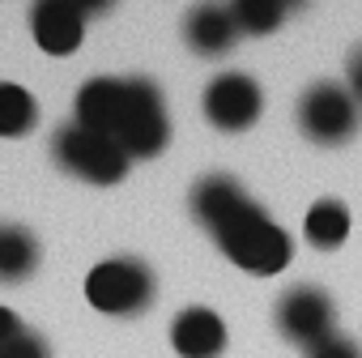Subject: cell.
<instances>
[{
	"label": "cell",
	"instance_id": "6da1fadb",
	"mask_svg": "<svg viewBox=\"0 0 362 358\" xmlns=\"http://www.w3.org/2000/svg\"><path fill=\"white\" fill-rule=\"evenodd\" d=\"M197 222L214 235V243L222 248V256L230 265H239L243 273L256 277H277L290 260H294V243L290 235L243 192L239 179L230 175H205L188 197Z\"/></svg>",
	"mask_w": 362,
	"mask_h": 358
},
{
	"label": "cell",
	"instance_id": "7a4b0ae2",
	"mask_svg": "<svg viewBox=\"0 0 362 358\" xmlns=\"http://www.w3.org/2000/svg\"><path fill=\"white\" fill-rule=\"evenodd\" d=\"M52 158L60 171H69L81 184H94V188H115L119 179L128 175V154L119 149L115 137L107 132H94V128H81L77 120L56 128L52 137Z\"/></svg>",
	"mask_w": 362,
	"mask_h": 358
},
{
	"label": "cell",
	"instance_id": "3957f363",
	"mask_svg": "<svg viewBox=\"0 0 362 358\" xmlns=\"http://www.w3.org/2000/svg\"><path fill=\"white\" fill-rule=\"evenodd\" d=\"M158 294V277L136 256H111L98 260L86 277V299L103 316H141Z\"/></svg>",
	"mask_w": 362,
	"mask_h": 358
},
{
	"label": "cell",
	"instance_id": "277c9868",
	"mask_svg": "<svg viewBox=\"0 0 362 358\" xmlns=\"http://www.w3.org/2000/svg\"><path fill=\"white\" fill-rule=\"evenodd\" d=\"M128 158H158L170 145V115L162 86L149 77H124V120L115 132Z\"/></svg>",
	"mask_w": 362,
	"mask_h": 358
},
{
	"label": "cell",
	"instance_id": "5b68a950",
	"mask_svg": "<svg viewBox=\"0 0 362 358\" xmlns=\"http://www.w3.org/2000/svg\"><path fill=\"white\" fill-rule=\"evenodd\" d=\"M294 120H298V132L315 145H345L354 141V132L362 128V107L354 103V94L337 81H311L303 94H298V107H294Z\"/></svg>",
	"mask_w": 362,
	"mask_h": 358
},
{
	"label": "cell",
	"instance_id": "8992f818",
	"mask_svg": "<svg viewBox=\"0 0 362 358\" xmlns=\"http://www.w3.org/2000/svg\"><path fill=\"white\" fill-rule=\"evenodd\" d=\"M273 320H277V333L290 345L311 350V345H320V341H328L337 333V303H332V294L324 286L303 282V286H290L277 299Z\"/></svg>",
	"mask_w": 362,
	"mask_h": 358
},
{
	"label": "cell",
	"instance_id": "52a82bcc",
	"mask_svg": "<svg viewBox=\"0 0 362 358\" xmlns=\"http://www.w3.org/2000/svg\"><path fill=\"white\" fill-rule=\"evenodd\" d=\"M201 111L218 132H247L264 111V90L252 73H222L205 86Z\"/></svg>",
	"mask_w": 362,
	"mask_h": 358
},
{
	"label": "cell",
	"instance_id": "ba28073f",
	"mask_svg": "<svg viewBox=\"0 0 362 358\" xmlns=\"http://www.w3.org/2000/svg\"><path fill=\"white\" fill-rule=\"evenodd\" d=\"M243 39L230 5L222 0H201L184 13V43L201 56V60H222L226 52H235V43Z\"/></svg>",
	"mask_w": 362,
	"mask_h": 358
},
{
	"label": "cell",
	"instance_id": "9c48e42d",
	"mask_svg": "<svg viewBox=\"0 0 362 358\" xmlns=\"http://www.w3.org/2000/svg\"><path fill=\"white\" fill-rule=\"evenodd\" d=\"M30 39L47 56H73L86 39V13L73 0H35L30 5Z\"/></svg>",
	"mask_w": 362,
	"mask_h": 358
},
{
	"label": "cell",
	"instance_id": "30bf717a",
	"mask_svg": "<svg viewBox=\"0 0 362 358\" xmlns=\"http://www.w3.org/2000/svg\"><path fill=\"white\" fill-rule=\"evenodd\" d=\"M170 345L179 358H222L226 354V320L214 307H184L170 320Z\"/></svg>",
	"mask_w": 362,
	"mask_h": 358
},
{
	"label": "cell",
	"instance_id": "8fae6325",
	"mask_svg": "<svg viewBox=\"0 0 362 358\" xmlns=\"http://www.w3.org/2000/svg\"><path fill=\"white\" fill-rule=\"evenodd\" d=\"M73 111H77V124L81 128H94V132L115 137L119 132V120H124V77H90L77 90Z\"/></svg>",
	"mask_w": 362,
	"mask_h": 358
},
{
	"label": "cell",
	"instance_id": "7c38bea8",
	"mask_svg": "<svg viewBox=\"0 0 362 358\" xmlns=\"http://www.w3.org/2000/svg\"><path fill=\"white\" fill-rule=\"evenodd\" d=\"M39 239L30 235V226H0V286H18L26 277H35L39 269Z\"/></svg>",
	"mask_w": 362,
	"mask_h": 358
},
{
	"label": "cell",
	"instance_id": "4fadbf2b",
	"mask_svg": "<svg viewBox=\"0 0 362 358\" xmlns=\"http://www.w3.org/2000/svg\"><path fill=\"white\" fill-rule=\"evenodd\" d=\"M349 209L337 201V197H324V201H315L311 209H307V218H303V235H307V243L311 248H320V252H337L345 239H349Z\"/></svg>",
	"mask_w": 362,
	"mask_h": 358
},
{
	"label": "cell",
	"instance_id": "5bb4252c",
	"mask_svg": "<svg viewBox=\"0 0 362 358\" xmlns=\"http://www.w3.org/2000/svg\"><path fill=\"white\" fill-rule=\"evenodd\" d=\"M35 124H39L35 94L18 81H0V137L5 141L26 137V132H35Z\"/></svg>",
	"mask_w": 362,
	"mask_h": 358
},
{
	"label": "cell",
	"instance_id": "9a60e30c",
	"mask_svg": "<svg viewBox=\"0 0 362 358\" xmlns=\"http://www.w3.org/2000/svg\"><path fill=\"white\" fill-rule=\"evenodd\" d=\"M303 5H307V0H230V13H235L243 35L260 39V35H273L286 22V13H294Z\"/></svg>",
	"mask_w": 362,
	"mask_h": 358
},
{
	"label": "cell",
	"instance_id": "2e32d148",
	"mask_svg": "<svg viewBox=\"0 0 362 358\" xmlns=\"http://www.w3.org/2000/svg\"><path fill=\"white\" fill-rule=\"evenodd\" d=\"M0 358H52V345H47V337H43V333L22 328L13 341L0 345Z\"/></svg>",
	"mask_w": 362,
	"mask_h": 358
},
{
	"label": "cell",
	"instance_id": "e0dca14e",
	"mask_svg": "<svg viewBox=\"0 0 362 358\" xmlns=\"http://www.w3.org/2000/svg\"><path fill=\"white\" fill-rule=\"evenodd\" d=\"M307 358H362V350L349 341V337H341V333H332L328 341H320V345H311L307 350Z\"/></svg>",
	"mask_w": 362,
	"mask_h": 358
},
{
	"label": "cell",
	"instance_id": "ac0fdd59",
	"mask_svg": "<svg viewBox=\"0 0 362 358\" xmlns=\"http://www.w3.org/2000/svg\"><path fill=\"white\" fill-rule=\"evenodd\" d=\"M345 90L354 94V103L362 107V43L349 52V60H345Z\"/></svg>",
	"mask_w": 362,
	"mask_h": 358
},
{
	"label": "cell",
	"instance_id": "d6986e66",
	"mask_svg": "<svg viewBox=\"0 0 362 358\" xmlns=\"http://www.w3.org/2000/svg\"><path fill=\"white\" fill-rule=\"evenodd\" d=\"M26 324L18 320V311H9V307H0V345H5V341H13L18 333H22Z\"/></svg>",
	"mask_w": 362,
	"mask_h": 358
},
{
	"label": "cell",
	"instance_id": "ffe728a7",
	"mask_svg": "<svg viewBox=\"0 0 362 358\" xmlns=\"http://www.w3.org/2000/svg\"><path fill=\"white\" fill-rule=\"evenodd\" d=\"M73 5H77V9L86 13V22H90V18H107V13L119 5V0H73Z\"/></svg>",
	"mask_w": 362,
	"mask_h": 358
}]
</instances>
